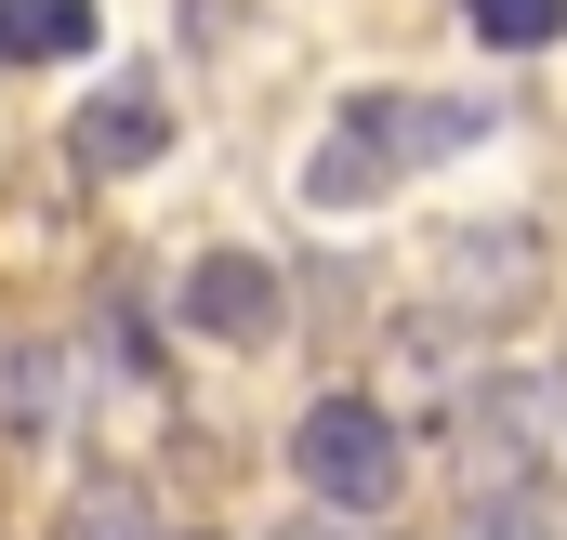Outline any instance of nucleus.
Segmentation results:
<instances>
[{"label":"nucleus","mask_w":567,"mask_h":540,"mask_svg":"<svg viewBox=\"0 0 567 540\" xmlns=\"http://www.w3.org/2000/svg\"><path fill=\"white\" fill-rule=\"evenodd\" d=\"M290 475H303L317 515H396L410 501V435H396L383 396H317L290 422Z\"/></svg>","instance_id":"2"},{"label":"nucleus","mask_w":567,"mask_h":540,"mask_svg":"<svg viewBox=\"0 0 567 540\" xmlns=\"http://www.w3.org/2000/svg\"><path fill=\"white\" fill-rule=\"evenodd\" d=\"M462 27H475L488 53H555V40H567V0H462Z\"/></svg>","instance_id":"7"},{"label":"nucleus","mask_w":567,"mask_h":540,"mask_svg":"<svg viewBox=\"0 0 567 540\" xmlns=\"http://www.w3.org/2000/svg\"><path fill=\"white\" fill-rule=\"evenodd\" d=\"M158 158H172V106H158V80H120V93L80 106V172H158Z\"/></svg>","instance_id":"4"},{"label":"nucleus","mask_w":567,"mask_h":540,"mask_svg":"<svg viewBox=\"0 0 567 540\" xmlns=\"http://www.w3.org/2000/svg\"><path fill=\"white\" fill-rule=\"evenodd\" d=\"M462 540H555V528H542V515H528L515 488H488V501H475V528H462Z\"/></svg>","instance_id":"8"},{"label":"nucleus","mask_w":567,"mask_h":540,"mask_svg":"<svg viewBox=\"0 0 567 540\" xmlns=\"http://www.w3.org/2000/svg\"><path fill=\"white\" fill-rule=\"evenodd\" d=\"M278 540H343V528H317V515H303V528H278Z\"/></svg>","instance_id":"9"},{"label":"nucleus","mask_w":567,"mask_h":540,"mask_svg":"<svg viewBox=\"0 0 567 540\" xmlns=\"http://www.w3.org/2000/svg\"><path fill=\"white\" fill-rule=\"evenodd\" d=\"M278 316H290V290H278V264H251V251H198L185 264V330L198 343H278Z\"/></svg>","instance_id":"3"},{"label":"nucleus","mask_w":567,"mask_h":540,"mask_svg":"<svg viewBox=\"0 0 567 540\" xmlns=\"http://www.w3.org/2000/svg\"><path fill=\"white\" fill-rule=\"evenodd\" d=\"M53 540H172V528L145 515L133 475H80V488H66V515H53Z\"/></svg>","instance_id":"6"},{"label":"nucleus","mask_w":567,"mask_h":540,"mask_svg":"<svg viewBox=\"0 0 567 540\" xmlns=\"http://www.w3.org/2000/svg\"><path fill=\"white\" fill-rule=\"evenodd\" d=\"M93 40H106L93 0H0V66H66V53H93Z\"/></svg>","instance_id":"5"},{"label":"nucleus","mask_w":567,"mask_h":540,"mask_svg":"<svg viewBox=\"0 0 567 540\" xmlns=\"http://www.w3.org/2000/svg\"><path fill=\"white\" fill-rule=\"evenodd\" d=\"M488 133H502V106H488V93L370 80V93H343V106H330V133H317V158H303V198H317V211H370V198H396V185L435 172V158H475Z\"/></svg>","instance_id":"1"}]
</instances>
